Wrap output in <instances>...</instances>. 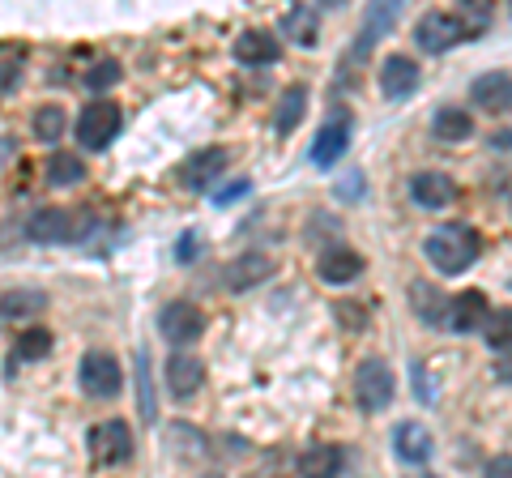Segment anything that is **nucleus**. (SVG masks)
I'll list each match as a JSON object with an SVG mask.
<instances>
[{
	"mask_svg": "<svg viewBox=\"0 0 512 478\" xmlns=\"http://www.w3.org/2000/svg\"><path fill=\"white\" fill-rule=\"evenodd\" d=\"M90 453L103 466H120V461L133 457V427L124 419H103L90 427Z\"/></svg>",
	"mask_w": 512,
	"mask_h": 478,
	"instance_id": "7",
	"label": "nucleus"
},
{
	"mask_svg": "<svg viewBox=\"0 0 512 478\" xmlns=\"http://www.w3.org/2000/svg\"><path fill=\"white\" fill-rule=\"evenodd\" d=\"M431 137L444 141V146H461V141L474 137V116L466 107H440L436 120H431Z\"/></svg>",
	"mask_w": 512,
	"mask_h": 478,
	"instance_id": "20",
	"label": "nucleus"
},
{
	"mask_svg": "<svg viewBox=\"0 0 512 478\" xmlns=\"http://www.w3.org/2000/svg\"><path fill=\"white\" fill-rule=\"evenodd\" d=\"M316 274H320V282H329V286H346V282H355L363 274V257L355 248H346V244H333V248H325L316 257Z\"/></svg>",
	"mask_w": 512,
	"mask_h": 478,
	"instance_id": "13",
	"label": "nucleus"
},
{
	"mask_svg": "<svg viewBox=\"0 0 512 478\" xmlns=\"http://www.w3.org/2000/svg\"><path fill=\"white\" fill-rule=\"evenodd\" d=\"M470 103L478 111H487V116H504V111H512V73H504V69L483 73L470 86Z\"/></svg>",
	"mask_w": 512,
	"mask_h": 478,
	"instance_id": "12",
	"label": "nucleus"
},
{
	"mask_svg": "<svg viewBox=\"0 0 512 478\" xmlns=\"http://www.w3.org/2000/svg\"><path fill=\"white\" fill-rule=\"evenodd\" d=\"M47 299L39 291H9V295H0V321H26V316H35L43 312Z\"/></svg>",
	"mask_w": 512,
	"mask_h": 478,
	"instance_id": "25",
	"label": "nucleus"
},
{
	"mask_svg": "<svg viewBox=\"0 0 512 478\" xmlns=\"http://www.w3.org/2000/svg\"><path fill=\"white\" fill-rule=\"evenodd\" d=\"M355 402L367 414H380L393 402V372L384 359H363L355 368Z\"/></svg>",
	"mask_w": 512,
	"mask_h": 478,
	"instance_id": "3",
	"label": "nucleus"
},
{
	"mask_svg": "<svg viewBox=\"0 0 512 478\" xmlns=\"http://www.w3.org/2000/svg\"><path fill=\"white\" fill-rule=\"evenodd\" d=\"M466 39L470 35H466V26H461L457 13L431 9V13H423V18L414 22V43H419L423 52H431V56H440V52H448V47H457Z\"/></svg>",
	"mask_w": 512,
	"mask_h": 478,
	"instance_id": "4",
	"label": "nucleus"
},
{
	"mask_svg": "<svg viewBox=\"0 0 512 478\" xmlns=\"http://www.w3.org/2000/svg\"><path fill=\"white\" fill-rule=\"evenodd\" d=\"M235 56H239V65H278L282 43L269 35V30H244V35L235 39Z\"/></svg>",
	"mask_w": 512,
	"mask_h": 478,
	"instance_id": "18",
	"label": "nucleus"
},
{
	"mask_svg": "<svg viewBox=\"0 0 512 478\" xmlns=\"http://www.w3.org/2000/svg\"><path fill=\"white\" fill-rule=\"evenodd\" d=\"M410 197L419 210H448L457 201V184L444 171H414L410 175Z\"/></svg>",
	"mask_w": 512,
	"mask_h": 478,
	"instance_id": "11",
	"label": "nucleus"
},
{
	"mask_svg": "<svg viewBox=\"0 0 512 478\" xmlns=\"http://www.w3.org/2000/svg\"><path fill=\"white\" fill-rule=\"evenodd\" d=\"M487 478H512V457H508V453L491 457V461H487Z\"/></svg>",
	"mask_w": 512,
	"mask_h": 478,
	"instance_id": "34",
	"label": "nucleus"
},
{
	"mask_svg": "<svg viewBox=\"0 0 512 478\" xmlns=\"http://www.w3.org/2000/svg\"><path fill=\"white\" fill-rule=\"evenodd\" d=\"M124 77L120 60H94V65L86 69V90H111Z\"/></svg>",
	"mask_w": 512,
	"mask_h": 478,
	"instance_id": "32",
	"label": "nucleus"
},
{
	"mask_svg": "<svg viewBox=\"0 0 512 478\" xmlns=\"http://www.w3.org/2000/svg\"><path fill=\"white\" fill-rule=\"evenodd\" d=\"M495 146H504V150H512V133H500V137H495Z\"/></svg>",
	"mask_w": 512,
	"mask_h": 478,
	"instance_id": "38",
	"label": "nucleus"
},
{
	"mask_svg": "<svg viewBox=\"0 0 512 478\" xmlns=\"http://www.w3.org/2000/svg\"><path fill=\"white\" fill-rule=\"evenodd\" d=\"M231 163V154L222 150V146H205V150H192L184 158V167H180V184L192 188V193H201V188H210L222 171H227Z\"/></svg>",
	"mask_w": 512,
	"mask_h": 478,
	"instance_id": "10",
	"label": "nucleus"
},
{
	"mask_svg": "<svg viewBox=\"0 0 512 478\" xmlns=\"http://www.w3.org/2000/svg\"><path fill=\"white\" fill-rule=\"evenodd\" d=\"M487 316H491V304H487L483 291H461V295L448 299V329H453V333L483 329Z\"/></svg>",
	"mask_w": 512,
	"mask_h": 478,
	"instance_id": "17",
	"label": "nucleus"
},
{
	"mask_svg": "<svg viewBox=\"0 0 512 478\" xmlns=\"http://www.w3.org/2000/svg\"><path fill=\"white\" fill-rule=\"evenodd\" d=\"M192 257H197V239L184 235V239H180V261H192Z\"/></svg>",
	"mask_w": 512,
	"mask_h": 478,
	"instance_id": "37",
	"label": "nucleus"
},
{
	"mask_svg": "<svg viewBox=\"0 0 512 478\" xmlns=\"http://www.w3.org/2000/svg\"><path fill=\"white\" fill-rule=\"evenodd\" d=\"M205 478H222V474H205Z\"/></svg>",
	"mask_w": 512,
	"mask_h": 478,
	"instance_id": "39",
	"label": "nucleus"
},
{
	"mask_svg": "<svg viewBox=\"0 0 512 478\" xmlns=\"http://www.w3.org/2000/svg\"><path fill=\"white\" fill-rule=\"evenodd\" d=\"M120 124H124V111L111 99H99L82 111V120H77V141H82L86 150H103V146H111V137L120 133Z\"/></svg>",
	"mask_w": 512,
	"mask_h": 478,
	"instance_id": "5",
	"label": "nucleus"
},
{
	"mask_svg": "<svg viewBox=\"0 0 512 478\" xmlns=\"http://www.w3.org/2000/svg\"><path fill=\"white\" fill-rule=\"evenodd\" d=\"M483 333H487V346L495 350V355L508 350L512 346V308H500V312L491 308V316L483 321Z\"/></svg>",
	"mask_w": 512,
	"mask_h": 478,
	"instance_id": "29",
	"label": "nucleus"
},
{
	"mask_svg": "<svg viewBox=\"0 0 512 478\" xmlns=\"http://www.w3.org/2000/svg\"><path fill=\"white\" fill-rule=\"evenodd\" d=\"M52 355V329H43V325H30L22 338H18V359L26 363H35V359H47Z\"/></svg>",
	"mask_w": 512,
	"mask_h": 478,
	"instance_id": "30",
	"label": "nucleus"
},
{
	"mask_svg": "<svg viewBox=\"0 0 512 478\" xmlns=\"http://www.w3.org/2000/svg\"><path fill=\"white\" fill-rule=\"evenodd\" d=\"M303 111H308V86H291L278 99V111H274V129L286 137V133H295L299 129V120H303Z\"/></svg>",
	"mask_w": 512,
	"mask_h": 478,
	"instance_id": "24",
	"label": "nucleus"
},
{
	"mask_svg": "<svg viewBox=\"0 0 512 478\" xmlns=\"http://www.w3.org/2000/svg\"><path fill=\"white\" fill-rule=\"evenodd\" d=\"M278 274V261L269 257V252H244V257H235L227 269H222V282H227V291H252V286H261Z\"/></svg>",
	"mask_w": 512,
	"mask_h": 478,
	"instance_id": "9",
	"label": "nucleus"
},
{
	"mask_svg": "<svg viewBox=\"0 0 512 478\" xmlns=\"http://www.w3.org/2000/svg\"><path fill=\"white\" fill-rule=\"evenodd\" d=\"M82 231V222H77L69 210H60V205H43L26 218V239L30 244H69Z\"/></svg>",
	"mask_w": 512,
	"mask_h": 478,
	"instance_id": "8",
	"label": "nucleus"
},
{
	"mask_svg": "<svg viewBox=\"0 0 512 478\" xmlns=\"http://www.w3.org/2000/svg\"><path fill=\"white\" fill-rule=\"evenodd\" d=\"M244 193H248V184L239 180V184H231V188H218V193H214V201H218V205H231L235 197H244Z\"/></svg>",
	"mask_w": 512,
	"mask_h": 478,
	"instance_id": "35",
	"label": "nucleus"
},
{
	"mask_svg": "<svg viewBox=\"0 0 512 478\" xmlns=\"http://www.w3.org/2000/svg\"><path fill=\"white\" fill-rule=\"evenodd\" d=\"M342 474V449L338 444H312L299 457V478H338Z\"/></svg>",
	"mask_w": 512,
	"mask_h": 478,
	"instance_id": "22",
	"label": "nucleus"
},
{
	"mask_svg": "<svg viewBox=\"0 0 512 478\" xmlns=\"http://www.w3.org/2000/svg\"><path fill=\"white\" fill-rule=\"evenodd\" d=\"M201 385H205V363L197 355H188V350H175V355L167 359V389H171V397L175 402H188Z\"/></svg>",
	"mask_w": 512,
	"mask_h": 478,
	"instance_id": "14",
	"label": "nucleus"
},
{
	"mask_svg": "<svg viewBox=\"0 0 512 478\" xmlns=\"http://www.w3.org/2000/svg\"><path fill=\"white\" fill-rule=\"evenodd\" d=\"M393 449L402 461H410V466H419V461L431 457V432L423 423H397L393 427Z\"/></svg>",
	"mask_w": 512,
	"mask_h": 478,
	"instance_id": "21",
	"label": "nucleus"
},
{
	"mask_svg": "<svg viewBox=\"0 0 512 478\" xmlns=\"http://www.w3.org/2000/svg\"><path fill=\"white\" fill-rule=\"evenodd\" d=\"M427 261L440 269V274H466L483 252V235H478L470 222H444L423 239Z\"/></svg>",
	"mask_w": 512,
	"mask_h": 478,
	"instance_id": "1",
	"label": "nucleus"
},
{
	"mask_svg": "<svg viewBox=\"0 0 512 478\" xmlns=\"http://www.w3.org/2000/svg\"><path fill=\"white\" fill-rule=\"evenodd\" d=\"M167 444L175 453H184V457H201L205 453V436L197 432V427H188V423H175L167 432Z\"/></svg>",
	"mask_w": 512,
	"mask_h": 478,
	"instance_id": "31",
	"label": "nucleus"
},
{
	"mask_svg": "<svg viewBox=\"0 0 512 478\" xmlns=\"http://www.w3.org/2000/svg\"><path fill=\"white\" fill-rule=\"evenodd\" d=\"M77 380H82V393L86 397H116L120 385H124V372H120V359L111 350H86L82 363H77Z\"/></svg>",
	"mask_w": 512,
	"mask_h": 478,
	"instance_id": "2",
	"label": "nucleus"
},
{
	"mask_svg": "<svg viewBox=\"0 0 512 478\" xmlns=\"http://www.w3.org/2000/svg\"><path fill=\"white\" fill-rule=\"evenodd\" d=\"M410 308L423 325H448V295L431 282H410Z\"/></svg>",
	"mask_w": 512,
	"mask_h": 478,
	"instance_id": "19",
	"label": "nucleus"
},
{
	"mask_svg": "<svg viewBox=\"0 0 512 478\" xmlns=\"http://www.w3.org/2000/svg\"><path fill=\"white\" fill-rule=\"evenodd\" d=\"M64 129H69V116H64V107L47 103L35 111V141H43V146H52V141L64 137Z\"/></svg>",
	"mask_w": 512,
	"mask_h": 478,
	"instance_id": "27",
	"label": "nucleus"
},
{
	"mask_svg": "<svg viewBox=\"0 0 512 478\" xmlns=\"http://www.w3.org/2000/svg\"><path fill=\"white\" fill-rule=\"evenodd\" d=\"M137 380H141V414L154 423V393H150V359L137 355Z\"/></svg>",
	"mask_w": 512,
	"mask_h": 478,
	"instance_id": "33",
	"label": "nucleus"
},
{
	"mask_svg": "<svg viewBox=\"0 0 512 478\" xmlns=\"http://www.w3.org/2000/svg\"><path fill=\"white\" fill-rule=\"evenodd\" d=\"M22 69H26V47L0 43V94L22 82Z\"/></svg>",
	"mask_w": 512,
	"mask_h": 478,
	"instance_id": "28",
	"label": "nucleus"
},
{
	"mask_svg": "<svg viewBox=\"0 0 512 478\" xmlns=\"http://www.w3.org/2000/svg\"><path fill=\"white\" fill-rule=\"evenodd\" d=\"M286 35H291L299 47H316V35H320V5H295L286 13Z\"/></svg>",
	"mask_w": 512,
	"mask_h": 478,
	"instance_id": "23",
	"label": "nucleus"
},
{
	"mask_svg": "<svg viewBox=\"0 0 512 478\" xmlns=\"http://www.w3.org/2000/svg\"><path fill=\"white\" fill-rule=\"evenodd\" d=\"M158 333L171 346H192L205 333V312L197 304H188V299H175V304L158 312Z\"/></svg>",
	"mask_w": 512,
	"mask_h": 478,
	"instance_id": "6",
	"label": "nucleus"
},
{
	"mask_svg": "<svg viewBox=\"0 0 512 478\" xmlns=\"http://www.w3.org/2000/svg\"><path fill=\"white\" fill-rule=\"evenodd\" d=\"M495 372H500V380H512V346L500 350V363H495Z\"/></svg>",
	"mask_w": 512,
	"mask_h": 478,
	"instance_id": "36",
	"label": "nucleus"
},
{
	"mask_svg": "<svg viewBox=\"0 0 512 478\" xmlns=\"http://www.w3.org/2000/svg\"><path fill=\"white\" fill-rule=\"evenodd\" d=\"M346 146H350V111H338V116L325 120V129L316 133V141H312V163L316 167H333L346 154Z\"/></svg>",
	"mask_w": 512,
	"mask_h": 478,
	"instance_id": "15",
	"label": "nucleus"
},
{
	"mask_svg": "<svg viewBox=\"0 0 512 478\" xmlns=\"http://www.w3.org/2000/svg\"><path fill=\"white\" fill-rule=\"evenodd\" d=\"M380 90H384V99H393V103L410 99V94L419 90V65H414L410 56H389L380 65Z\"/></svg>",
	"mask_w": 512,
	"mask_h": 478,
	"instance_id": "16",
	"label": "nucleus"
},
{
	"mask_svg": "<svg viewBox=\"0 0 512 478\" xmlns=\"http://www.w3.org/2000/svg\"><path fill=\"white\" fill-rule=\"evenodd\" d=\"M86 175V167H82V158L77 154H64V150H56L52 158H47V184H56V188H69V184H77Z\"/></svg>",
	"mask_w": 512,
	"mask_h": 478,
	"instance_id": "26",
	"label": "nucleus"
}]
</instances>
